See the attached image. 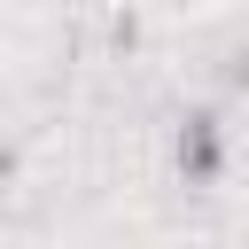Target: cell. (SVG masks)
<instances>
[{
    "label": "cell",
    "instance_id": "obj_2",
    "mask_svg": "<svg viewBox=\"0 0 249 249\" xmlns=\"http://www.w3.org/2000/svg\"><path fill=\"white\" fill-rule=\"evenodd\" d=\"M218 78H226V86H249V31H241V39L226 47V62H218Z\"/></svg>",
    "mask_w": 249,
    "mask_h": 249
},
{
    "label": "cell",
    "instance_id": "obj_1",
    "mask_svg": "<svg viewBox=\"0 0 249 249\" xmlns=\"http://www.w3.org/2000/svg\"><path fill=\"white\" fill-rule=\"evenodd\" d=\"M179 171H187V187H210L226 171V124H218V109H187L179 117Z\"/></svg>",
    "mask_w": 249,
    "mask_h": 249
}]
</instances>
